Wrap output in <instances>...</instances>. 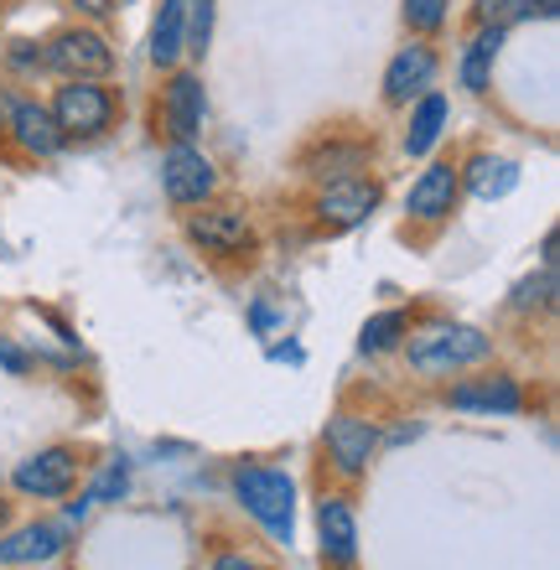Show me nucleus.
Returning <instances> with one entry per match:
<instances>
[{
  "mask_svg": "<svg viewBox=\"0 0 560 570\" xmlns=\"http://www.w3.org/2000/svg\"><path fill=\"white\" fill-rule=\"evenodd\" d=\"M405 353L410 368H421V374H456V368L493 358V337H483L478 327H462V322H436L425 332H410Z\"/></svg>",
  "mask_w": 560,
  "mask_h": 570,
  "instance_id": "1",
  "label": "nucleus"
},
{
  "mask_svg": "<svg viewBox=\"0 0 560 570\" xmlns=\"http://www.w3.org/2000/svg\"><path fill=\"white\" fill-rule=\"evenodd\" d=\"M234 493L249 513H255L259 524L271 529L275 540H286L296 534V488H291L286 472H271V466H239L234 472Z\"/></svg>",
  "mask_w": 560,
  "mask_h": 570,
  "instance_id": "2",
  "label": "nucleus"
},
{
  "mask_svg": "<svg viewBox=\"0 0 560 570\" xmlns=\"http://www.w3.org/2000/svg\"><path fill=\"white\" fill-rule=\"evenodd\" d=\"M52 120L68 140H94L105 136L109 120H115V94L99 83V78H62V89L52 94Z\"/></svg>",
  "mask_w": 560,
  "mask_h": 570,
  "instance_id": "3",
  "label": "nucleus"
},
{
  "mask_svg": "<svg viewBox=\"0 0 560 570\" xmlns=\"http://www.w3.org/2000/svg\"><path fill=\"white\" fill-rule=\"evenodd\" d=\"M42 68L58 78H109L115 73V47L94 27H62L42 47Z\"/></svg>",
  "mask_w": 560,
  "mask_h": 570,
  "instance_id": "4",
  "label": "nucleus"
},
{
  "mask_svg": "<svg viewBox=\"0 0 560 570\" xmlns=\"http://www.w3.org/2000/svg\"><path fill=\"white\" fill-rule=\"evenodd\" d=\"M161 193L171 208H203L218 193V171L197 146H171L161 156Z\"/></svg>",
  "mask_w": 560,
  "mask_h": 570,
  "instance_id": "5",
  "label": "nucleus"
},
{
  "mask_svg": "<svg viewBox=\"0 0 560 570\" xmlns=\"http://www.w3.org/2000/svg\"><path fill=\"white\" fill-rule=\"evenodd\" d=\"M322 441H327V456H333L337 478L358 482L379 451V425L364 421V415H353V410H337L333 421H327V431H322Z\"/></svg>",
  "mask_w": 560,
  "mask_h": 570,
  "instance_id": "6",
  "label": "nucleus"
},
{
  "mask_svg": "<svg viewBox=\"0 0 560 570\" xmlns=\"http://www.w3.org/2000/svg\"><path fill=\"white\" fill-rule=\"evenodd\" d=\"M379 197H384V187H379L374 177H343V181H327V187H322L312 213H317L322 228H353L379 208Z\"/></svg>",
  "mask_w": 560,
  "mask_h": 570,
  "instance_id": "7",
  "label": "nucleus"
},
{
  "mask_svg": "<svg viewBox=\"0 0 560 570\" xmlns=\"http://www.w3.org/2000/svg\"><path fill=\"white\" fill-rule=\"evenodd\" d=\"M73 482H78V451H68V446L37 451V456H27L11 472V488L21 498H68Z\"/></svg>",
  "mask_w": 560,
  "mask_h": 570,
  "instance_id": "8",
  "label": "nucleus"
},
{
  "mask_svg": "<svg viewBox=\"0 0 560 570\" xmlns=\"http://www.w3.org/2000/svg\"><path fill=\"white\" fill-rule=\"evenodd\" d=\"M187 239L203 255H239V249L255 244V224L239 208H203V213H187Z\"/></svg>",
  "mask_w": 560,
  "mask_h": 570,
  "instance_id": "9",
  "label": "nucleus"
},
{
  "mask_svg": "<svg viewBox=\"0 0 560 570\" xmlns=\"http://www.w3.org/2000/svg\"><path fill=\"white\" fill-rule=\"evenodd\" d=\"M456 197H462L456 166L452 161H431L421 177H415V187H410L405 213L415 218V224H446V218L456 213Z\"/></svg>",
  "mask_w": 560,
  "mask_h": 570,
  "instance_id": "10",
  "label": "nucleus"
},
{
  "mask_svg": "<svg viewBox=\"0 0 560 570\" xmlns=\"http://www.w3.org/2000/svg\"><path fill=\"white\" fill-rule=\"evenodd\" d=\"M161 125H167L171 146H193L203 130V78L193 68H177L171 83L161 89Z\"/></svg>",
  "mask_w": 560,
  "mask_h": 570,
  "instance_id": "11",
  "label": "nucleus"
},
{
  "mask_svg": "<svg viewBox=\"0 0 560 570\" xmlns=\"http://www.w3.org/2000/svg\"><path fill=\"white\" fill-rule=\"evenodd\" d=\"M441 58H436V47H425V42H410L400 47L390 58V68H384V105H410V99H421L425 89H431V78H436Z\"/></svg>",
  "mask_w": 560,
  "mask_h": 570,
  "instance_id": "12",
  "label": "nucleus"
},
{
  "mask_svg": "<svg viewBox=\"0 0 560 570\" xmlns=\"http://www.w3.org/2000/svg\"><path fill=\"white\" fill-rule=\"evenodd\" d=\"M452 410H472V415H519L524 410V390L509 374H483V379H462L446 390Z\"/></svg>",
  "mask_w": 560,
  "mask_h": 570,
  "instance_id": "13",
  "label": "nucleus"
},
{
  "mask_svg": "<svg viewBox=\"0 0 560 570\" xmlns=\"http://www.w3.org/2000/svg\"><path fill=\"white\" fill-rule=\"evenodd\" d=\"M317 529H322V560L333 570H353L358 566V513L343 493L322 498L317 509Z\"/></svg>",
  "mask_w": 560,
  "mask_h": 570,
  "instance_id": "14",
  "label": "nucleus"
},
{
  "mask_svg": "<svg viewBox=\"0 0 560 570\" xmlns=\"http://www.w3.org/2000/svg\"><path fill=\"white\" fill-rule=\"evenodd\" d=\"M11 140L27 156H37V161H47V156H58L62 146H68V136L58 130V120H52V109L47 105H31V99H16V109H11Z\"/></svg>",
  "mask_w": 560,
  "mask_h": 570,
  "instance_id": "15",
  "label": "nucleus"
},
{
  "mask_svg": "<svg viewBox=\"0 0 560 570\" xmlns=\"http://www.w3.org/2000/svg\"><path fill=\"white\" fill-rule=\"evenodd\" d=\"M456 181H462L478 203H499V197H509L519 187V166L509 161V156L478 150V156H468V166H456Z\"/></svg>",
  "mask_w": 560,
  "mask_h": 570,
  "instance_id": "16",
  "label": "nucleus"
},
{
  "mask_svg": "<svg viewBox=\"0 0 560 570\" xmlns=\"http://www.w3.org/2000/svg\"><path fill=\"white\" fill-rule=\"evenodd\" d=\"M446 120H452V105H446V94L425 89L421 105L410 109V130H405V156H431V146L441 140V130H446Z\"/></svg>",
  "mask_w": 560,
  "mask_h": 570,
  "instance_id": "17",
  "label": "nucleus"
},
{
  "mask_svg": "<svg viewBox=\"0 0 560 570\" xmlns=\"http://www.w3.org/2000/svg\"><path fill=\"white\" fill-rule=\"evenodd\" d=\"M62 550V524H27L0 540V566H37Z\"/></svg>",
  "mask_w": 560,
  "mask_h": 570,
  "instance_id": "18",
  "label": "nucleus"
},
{
  "mask_svg": "<svg viewBox=\"0 0 560 570\" xmlns=\"http://www.w3.org/2000/svg\"><path fill=\"white\" fill-rule=\"evenodd\" d=\"M187 52V0H161L151 27V62L156 68H177Z\"/></svg>",
  "mask_w": 560,
  "mask_h": 570,
  "instance_id": "19",
  "label": "nucleus"
},
{
  "mask_svg": "<svg viewBox=\"0 0 560 570\" xmlns=\"http://www.w3.org/2000/svg\"><path fill=\"white\" fill-rule=\"evenodd\" d=\"M556 0H483L478 6V27H519V21H550Z\"/></svg>",
  "mask_w": 560,
  "mask_h": 570,
  "instance_id": "20",
  "label": "nucleus"
},
{
  "mask_svg": "<svg viewBox=\"0 0 560 570\" xmlns=\"http://www.w3.org/2000/svg\"><path fill=\"white\" fill-rule=\"evenodd\" d=\"M369 166V150L364 146H322L317 156H312V161H306V171H312V177L322 181V187H327V181H343V177H358V171H364Z\"/></svg>",
  "mask_w": 560,
  "mask_h": 570,
  "instance_id": "21",
  "label": "nucleus"
},
{
  "mask_svg": "<svg viewBox=\"0 0 560 570\" xmlns=\"http://www.w3.org/2000/svg\"><path fill=\"white\" fill-rule=\"evenodd\" d=\"M410 337V316L405 312H379L364 322V337H358V347L364 353H390V347H400Z\"/></svg>",
  "mask_w": 560,
  "mask_h": 570,
  "instance_id": "22",
  "label": "nucleus"
},
{
  "mask_svg": "<svg viewBox=\"0 0 560 570\" xmlns=\"http://www.w3.org/2000/svg\"><path fill=\"white\" fill-rule=\"evenodd\" d=\"M556 271H540V275H530V281H519L514 285V312H550L556 306Z\"/></svg>",
  "mask_w": 560,
  "mask_h": 570,
  "instance_id": "23",
  "label": "nucleus"
},
{
  "mask_svg": "<svg viewBox=\"0 0 560 570\" xmlns=\"http://www.w3.org/2000/svg\"><path fill=\"white\" fill-rule=\"evenodd\" d=\"M213 37V0H187V52L203 58Z\"/></svg>",
  "mask_w": 560,
  "mask_h": 570,
  "instance_id": "24",
  "label": "nucleus"
},
{
  "mask_svg": "<svg viewBox=\"0 0 560 570\" xmlns=\"http://www.w3.org/2000/svg\"><path fill=\"white\" fill-rule=\"evenodd\" d=\"M446 6H452V0H405V27L410 31H441L446 27Z\"/></svg>",
  "mask_w": 560,
  "mask_h": 570,
  "instance_id": "25",
  "label": "nucleus"
},
{
  "mask_svg": "<svg viewBox=\"0 0 560 570\" xmlns=\"http://www.w3.org/2000/svg\"><path fill=\"white\" fill-rule=\"evenodd\" d=\"M125 488H130V466H125V462H109L105 472L94 478L89 498H94V503H115V498H125Z\"/></svg>",
  "mask_w": 560,
  "mask_h": 570,
  "instance_id": "26",
  "label": "nucleus"
},
{
  "mask_svg": "<svg viewBox=\"0 0 560 570\" xmlns=\"http://www.w3.org/2000/svg\"><path fill=\"white\" fill-rule=\"evenodd\" d=\"M488 73H493V58H483V52H462V83H468L472 94H488Z\"/></svg>",
  "mask_w": 560,
  "mask_h": 570,
  "instance_id": "27",
  "label": "nucleus"
},
{
  "mask_svg": "<svg viewBox=\"0 0 560 570\" xmlns=\"http://www.w3.org/2000/svg\"><path fill=\"white\" fill-rule=\"evenodd\" d=\"M0 368H6L11 379H27V374H31V358L11 343V337H0Z\"/></svg>",
  "mask_w": 560,
  "mask_h": 570,
  "instance_id": "28",
  "label": "nucleus"
},
{
  "mask_svg": "<svg viewBox=\"0 0 560 570\" xmlns=\"http://www.w3.org/2000/svg\"><path fill=\"white\" fill-rule=\"evenodd\" d=\"M73 6H78L83 16H115V11H125L130 0H73Z\"/></svg>",
  "mask_w": 560,
  "mask_h": 570,
  "instance_id": "29",
  "label": "nucleus"
},
{
  "mask_svg": "<svg viewBox=\"0 0 560 570\" xmlns=\"http://www.w3.org/2000/svg\"><path fill=\"white\" fill-rule=\"evenodd\" d=\"M31 47H37V42H16L11 47V62H16V68H42V52H31Z\"/></svg>",
  "mask_w": 560,
  "mask_h": 570,
  "instance_id": "30",
  "label": "nucleus"
},
{
  "mask_svg": "<svg viewBox=\"0 0 560 570\" xmlns=\"http://www.w3.org/2000/svg\"><path fill=\"white\" fill-rule=\"evenodd\" d=\"M89 509H94V498L83 493L78 503H68V519H73V524H83V519H89Z\"/></svg>",
  "mask_w": 560,
  "mask_h": 570,
  "instance_id": "31",
  "label": "nucleus"
},
{
  "mask_svg": "<svg viewBox=\"0 0 560 570\" xmlns=\"http://www.w3.org/2000/svg\"><path fill=\"white\" fill-rule=\"evenodd\" d=\"M208 570H255V566H249V560H244V556H224V560H213Z\"/></svg>",
  "mask_w": 560,
  "mask_h": 570,
  "instance_id": "32",
  "label": "nucleus"
},
{
  "mask_svg": "<svg viewBox=\"0 0 560 570\" xmlns=\"http://www.w3.org/2000/svg\"><path fill=\"white\" fill-rule=\"evenodd\" d=\"M11 109H16L11 89H0V130H6V125H11Z\"/></svg>",
  "mask_w": 560,
  "mask_h": 570,
  "instance_id": "33",
  "label": "nucleus"
},
{
  "mask_svg": "<svg viewBox=\"0 0 560 570\" xmlns=\"http://www.w3.org/2000/svg\"><path fill=\"white\" fill-rule=\"evenodd\" d=\"M6 519H11V503H6V498H0V529H6Z\"/></svg>",
  "mask_w": 560,
  "mask_h": 570,
  "instance_id": "34",
  "label": "nucleus"
}]
</instances>
